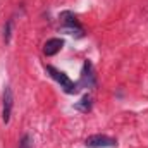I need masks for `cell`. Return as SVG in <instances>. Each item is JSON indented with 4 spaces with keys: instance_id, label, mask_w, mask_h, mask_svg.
<instances>
[{
    "instance_id": "9",
    "label": "cell",
    "mask_w": 148,
    "mask_h": 148,
    "mask_svg": "<svg viewBox=\"0 0 148 148\" xmlns=\"http://www.w3.org/2000/svg\"><path fill=\"white\" fill-rule=\"evenodd\" d=\"M10 29H12V21H9V23H7V28H5V41H7V43H9V41H10Z\"/></svg>"
},
{
    "instance_id": "4",
    "label": "cell",
    "mask_w": 148,
    "mask_h": 148,
    "mask_svg": "<svg viewBox=\"0 0 148 148\" xmlns=\"http://www.w3.org/2000/svg\"><path fill=\"white\" fill-rule=\"evenodd\" d=\"M79 84H81V86H86V88L95 86V74H93V66H91V62H90V60H86V62H84V66H83Z\"/></svg>"
},
{
    "instance_id": "2",
    "label": "cell",
    "mask_w": 148,
    "mask_h": 148,
    "mask_svg": "<svg viewBox=\"0 0 148 148\" xmlns=\"http://www.w3.org/2000/svg\"><path fill=\"white\" fill-rule=\"evenodd\" d=\"M84 145L88 148H115L117 141L107 134H93V136L86 138Z\"/></svg>"
},
{
    "instance_id": "6",
    "label": "cell",
    "mask_w": 148,
    "mask_h": 148,
    "mask_svg": "<svg viewBox=\"0 0 148 148\" xmlns=\"http://www.w3.org/2000/svg\"><path fill=\"white\" fill-rule=\"evenodd\" d=\"M74 109L79 110V112H84V114L90 112L91 110V97H90V95H84L77 103H74Z\"/></svg>"
},
{
    "instance_id": "8",
    "label": "cell",
    "mask_w": 148,
    "mask_h": 148,
    "mask_svg": "<svg viewBox=\"0 0 148 148\" xmlns=\"http://www.w3.org/2000/svg\"><path fill=\"white\" fill-rule=\"evenodd\" d=\"M19 148H33V138L29 134H24L23 140L19 141Z\"/></svg>"
},
{
    "instance_id": "7",
    "label": "cell",
    "mask_w": 148,
    "mask_h": 148,
    "mask_svg": "<svg viewBox=\"0 0 148 148\" xmlns=\"http://www.w3.org/2000/svg\"><path fill=\"white\" fill-rule=\"evenodd\" d=\"M60 21H62L64 26H79L77 21H76V17H74V14L73 12H69V10L60 12Z\"/></svg>"
},
{
    "instance_id": "3",
    "label": "cell",
    "mask_w": 148,
    "mask_h": 148,
    "mask_svg": "<svg viewBox=\"0 0 148 148\" xmlns=\"http://www.w3.org/2000/svg\"><path fill=\"white\" fill-rule=\"evenodd\" d=\"M12 103H14V97H12V90L7 86L3 90V109H2V121L7 124L10 121V112H12Z\"/></svg>"
},
{
    "instance_id": "5",
    "label": "cell",
    "mask_w": 148,
    "mask_h": 148,
    "mask_svg": "<svg viewBox=\"0 0 148 148\" xmlns=\"http://www.w3.org/2000/svg\"><path fill=\"white\" fill-rule=\"evenodd\" d=\"M62 47H64V40L62 38H50V40H47V43L43 47V53L47 57H52L57 52H60Z\"/></svg>"
},
{
    "instance_id": "1",
    "label": "cell",
    "mask_w": 148,
    "mask_h": 148,
    "mask_svg": "<svg viewBox=\"0 0 148 148\" xmlns=\"http://www.w3.org/2000/svg\"><path fill=\"white\" fill-rule=\"evenodd\" d=\"M47 73L50 74L62 88H64V91L66 93H69V95H73V93H76L77 91V83H74L73 79H69V76L66 73H62V71H59V69H55L53 66H47Z\"/></svg>"
}]
</instances>
